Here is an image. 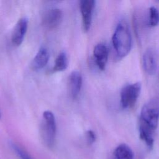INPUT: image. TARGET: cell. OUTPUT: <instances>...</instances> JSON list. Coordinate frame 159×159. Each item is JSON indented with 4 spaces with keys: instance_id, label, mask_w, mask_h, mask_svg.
I'll return each instance as SVG.
<instances>
[{
    "instance_id": "obj_1",
    "label": "cell",
    "mask_w": 159,
    "mask_h": 159,
    "mask_svg": "<svg viewBox=\"0 0 159 159\" xmlns=\"http://www.w3.org/2000/svg\"><path fill=\"white\" fill-rule=\"evenodd\" d=\"M159 122V98H153L145 104L139 118V135L147 146H153V134Z\"/></svg>"
},
{
    "instance_id": "obj_2",
    "label": "cell",
    "mask_w": 159,
    "mask_h": 159,
    "mask_svg": "<svg viewBox=\"0 0 159 159\" xmlns=\"http://www.w3.org/2000/svg\"><path fill=\"white\" fill-rule=\"evenodd\" d=\"M112 40L119 58H124L130 52L132 48V36L129 26L125 21H120L117 24Z\"/></svg>"
},
{
    "instance_id": "obj_3",
    "label": "cell",
    "mask_w": 159,
    "mask_h": 159,
    "mask_svg": "<svg viewBox=\"0 0 159 159\" xmlns=\"http://www.w3.org/2000/svg\"><path fill=\"white\" fill-rule=\"evenodd\" d=\"M41 131L44 142L47 146L52 147L55 141L57 127L54 114L50 111H45L43 113Z\"/></svg>"
},
{
    "instance_id": "obj_4",
    "label": "cell",
    "mask_w": 159,
    "mask_h": 159,
    "mask_svg": "<svg viewBox=\"0 0 159 159\" xmlns=\"http://www.w3.org/2000/svg\"><path fill=\"white\" fill-rule=\"evenodd\" d=\"M141 91V84L140 83H134L125 86L120 91V104L123 109H129L132 107Z\"/></svg>"
},
{
    "instance_id": "obj_5",
    "label": "cell",
    "mask_w": 159,
    "mask_h": 159,
    "mask_svg": "<svg viewBox=\"0 0 159 159\" xmlns=\"http://www.w3.org/2000/svg\"><path fill=\"white\" fill-rule=\"evenodd\" d=\"M95 6L94 0H81L80 9L82 16V25L84 32H88L91 25L93 13Z\"/></svg>"
},
{
    "instance_id": "obj_6",
    "label": "cell",
    "mask_w": 159,
    "mask_h": 159,
    "mask_svg": "<svg viewBox=\"0 0 159 159\" xmlns=\"http://www.w3.org/2000/svg\"><path fill=\"white\" fill-rule=\"evenodd\" d=\"M63 13L57 8L48 9L43 15L42 25L47 29H53L58 27L61 22Z\"/></svg>"
},
{
    "instance_id": "obj_7",
    "label": "cell",
    "mask_w": 159,
    "mask_h": 159,
    "mask_svg": "<svg viewBox=\"0 0 159 159\" xmlns=\"http://www.w3.org/2000/svg\"><path fill=\"white\" fill-rule=\"evenodd\" d=\"M28 22V19L24 17L20 18L14 26L11 36V40L14 45L19 46L22 43L27 30Z\"/></svg>"
},
{
    "instance_id": "obj_8",
    "label": "cell",
    "mask_w": 159,
    "mask_h": 159,
    "mask_svg": "<svg viewBox=\"0 0 159 159\" xmlns=\"http://www.w3.org/2000/svg\"><path fill=\"white\" fill-rule=\"evenodd\" d=\"M82 86V76L78 71L71 73L68 78V89L71 97L76 99L79 95Z\"/></svg>"
},
{
    "instance_id": "obj_9",
    "label": "cell",
    "mask_w": 159,
    "mask_h": 159,
    "mask_svg": "<svg viewBox=\"0 0 159 159\" xmlns=\"http://www.w3.org/2000/svg\"><path fill=\"white\" fill-rule=\"evenodd\" d=\"M93 55L98 68L101 70H104L108 59L107 47L103 43L97 44L94 48Z\"/></svg>"
},
{
    "instance_id": "obj_10",
    "label": "cell",
    "mask_w": 159,
    "mask_h": 159,
    "mask_svg": "<svg viewBox=\"0 0 159 159\" xmlns=\"http://www.w3.org/2000/svg\"><path fill=\"white\" fill-rule=\"evenodd\" d=\"M143 66L145 72L150 75L155 73L157 68V62L153 51L148 48L143 55Z\"/></svg>"
},
{
    "instance_id": "obj_11",
    "label": "cell",
    "mask_w": 159,
    "mask_h": 159,
    "mask_svg": "<svg viewBox=\"0 0 159 159\" xmlns=\"http://www.w3.org/2000/svg\"><path fill=\"white\" fill-rule=\"evenodd\" d=\"M49 57L50 54L48 49L44 47H42L39 50L32 60L31 65L32 68L35 70L43 68L48 63Z\"/></svg>"
},
{
    "instance_id": "obj_12",
    "label": "cell",
    "mask_w": 159,
    "mask_h": 159,
    "mask_svg": "<svg viewBox=\"0 0 159 159\" xmlns=\"http://www.w3.org/2000/svg\"><path fill=\"white\" fill-rule=\"evenodd\" d=\"M115 159H134V153L130 147L125 143L118 145L114 152Z\"/></svg>"
},
{
    "instance_id": "obj_13",
    "label": "cell",
    "mask_w": 159,
    "mask_h": 159,
    "mask_svg": "<svg viewBox=\"0 0 159 159\" xmlns=\"http://www.w3.org/2000/svg\"><path fill=\"white\" fill-rule=\"evenodd\" d=\"M68 66V58L64 52H60L57 57L54 66L52 69V72H59L64 71Z\"/></svg>"
},
{
    "instance_id": "obj_14",
    "label": "cell",
    "mask_w": 159,
    "mask_h": 159,
    "mask_svg": "<svg viewBox=\"0 0 159 159\" xmlns=\"http://www.w3.org/2000/svg\"><path fill=\"white\" fill-rule=\"evenodd\" d=\"M159 23V11L154 6L150 7L149 9L148 24L151 27L157 26Z\"/></svg>"
},
{
    "instance_id": "obj_15",
    "label": "cell",
    "mask_w": 159,
    "mask_h": 159,
    "mask_svg": "<svg viewBox=\"0 0 159 159\" xmlns=\"http://www.w3.org/2000/svg\"><path fill=\"white\" fill-rule=\"evenodd\" d=\"M11 146L14 150L15 153L17 155L19 156L20 159H32L29 155L24 150H22L20 147L17 145L15 143H11Z\"/></svg>"
},
{
    "instance_id": "obj_16",
    "label": "cell",
    "mask_w": 159,
    "mask_h": 159,
    "mask_svg": "<svg viewBox=\"0 0 159 159\" xmlns=\"http://www.w3.org/2000/svg\"><path fill=\"white\" fill-rule=\"evenodd\" d=\"M86 139L89 144H92L96 140V135L92 130H88L86 134Z\"/></svg>"
},
{
    "instance_id": "obj_17",
    "label": "cell",
    "mask_w": 159,
    "mask_h": 159,
    "mask_svg": "<svg viewBox=\"0 0 159 159\" xmlns=\"http://www.w3.org/2000/svg\"><path fill=\"white\" fill-rule=\"evenodd\" d=\"M0 117H1V114H0Z\"/></svg>"
}]
</instances>
